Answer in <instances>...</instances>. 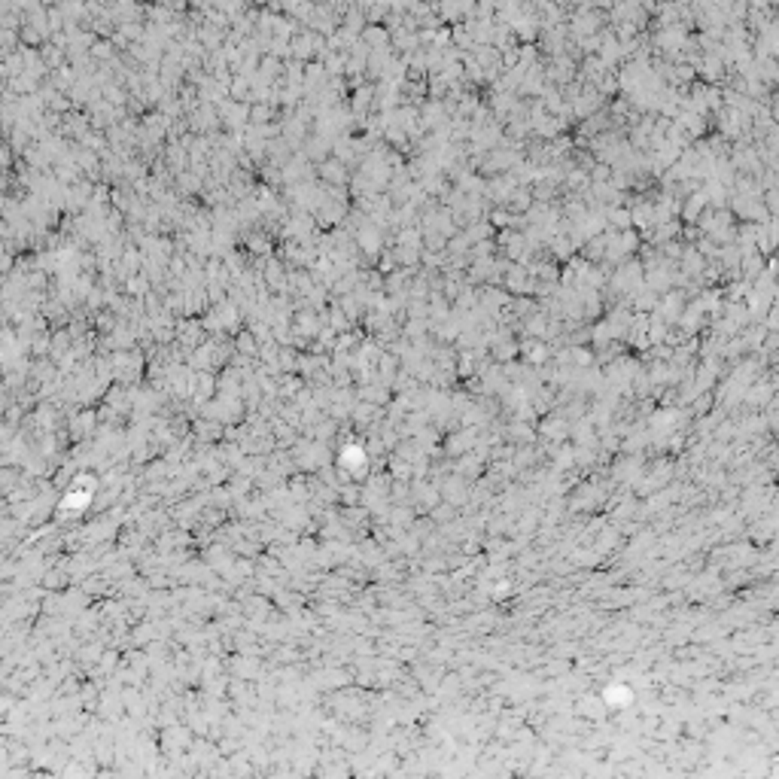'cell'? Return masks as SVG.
<instances>
[{
    "mask_svg": "<svg viewBox=\"0 0 779 779\" xmlns=\"http://www.w3.org/2000/svg\"><path fill=\"white\" fill-rule=\"evenodd\" d=\"M655 43L661 46V49H666V52H676V49L685 46V28H661V31H657Z\"/></svg>",
    "mask_w": 779,
    "mask_h": 779,
    "instance_id": "6da1fadb",
    "label": "cell"
},
{
    "mask_svg": "<svg viewBox=\"0 0 779 779\" xmlns=\"http://www.w3.org/2000/svg\"><path fill=\"white\" fill-rule=\"evenodd\" d=\"M366 40L375 46V49H387L390 43V31L381 25H366Z\"/></svg>",
    "mask_w": 779,
    "mask_h": 779,
    "instance_id": "7a4b0ae2",
    "label": "cell"
},
{
    "mask_svg": "<svg viewBox=\"0 0 779 779\" xmlns=\"http://www.w3.org/2000/svg\"><path fill=\"white\" fill-rule=\"evenodd\" d=\"M518 61H520V67H527V64H533V61H536V46H533V43L520 46V49H518Z\"/></svg>",
    "mask_w": 779,
    "mask_h": 779,
    "instance_id": "3957f363",
    "label": "cell"
}]
</instances>
